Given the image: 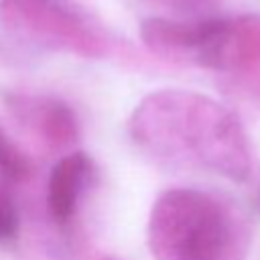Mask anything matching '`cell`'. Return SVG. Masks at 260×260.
<instances>
[{
	"instance_id": "277c9868",
	"label": "cell",
	"mask_w": 260,
	"mask_h": 260,
	"mask_svg": "<svg viewBox=\"0 0 260 260\" xmlns=\"http://www.w3.org/2000/svg\"><path fill=\"white\" fill-rule=\"evenodd\" d=\"M221 28L223 18H209L197 22L146 18L140 24V37L152 53L165 59L211 69Z\"/></svg>"
},
{
	"instance_id": "5b68a950",
	"label": "cell",
	"mask_w": 260,
	"mask_h": 260,
	"mask_svg": "<svg viewBox=\"0 0 260 260\" xmlns=\"http://www.w3.org/2000/svg\"><path fill=\"white\" fill-rule=\"evenodd\" d=\"M6 108L51 150H63L71 146L79 136L75 112L59 98L37 93H10L6 95Z\"/></svg>"
},
{
	"instance_id": "3957f363",
	"label": "cell",
	"mask_w": 260,
	"mask_h": 260,
	"mask_svg": "<svg viewBox=\"0 0 260 260\" xmlns=\"http://www.w3.org/2000/svg\"><path fill=\"white\" fill-rule=\"evenodd\" d=\"M0 24L39 47L102 59L110 39L73 0H0Z\"/></svg>"
},
{
	"instance_id": "6da1fadb",
	"label": "cell",
	"mask_w": 260,
	"mask_h": 260,
	"mask_svg": "<svg viewBox=\"0 0 260 260\" xmlns=\"http://www.w3.org/2000/svg\"><path fill=\"white\" fill-rule=\"evenodd\" d=\"M144 152L242 183L252 160L238 116L209 95L191 89H158L144 95L128 124Z\"/></svg>"
},
{
	"instance_id": "30bf717a",
	"label": "cell",
	"mask_w": 260,
	"mask_h": 260,
	"mask_svg": "<svg viewBox=\"0 0 260 260\" xmlns=\"http://www.w3.org/2000/svg\"><path fill=\"white\" fill-rule=\"evenodd\" d=\"M102 260H120V258H116V256H108V258H102Z\"/></svg>"
},
{
	"instance_id": "52a82bcc",
	"label": "cell",
	"mask_w": 260,
	"mask_h": 260,
	"mask_svg": "<svg viewBox=\"0 0 260 260\" xmlns=\"http://www.w3.org/2000/svg\"><path fill=\"white\" fill-rule=\"evenodd\" d=\"M91 177H93V162L81 150L67 152L53 165L47 181L45 201H47L49 217L57 225H67L73 219L79 201L91 183Z\"/></svg>"
},
{
	"instance_id": "8992f818",
	"label": "cell",
	"mask_w": 260,
	"mask_h": 260,
	"mask_svg": "<svg viewBox=\"0 0 260 260\" xmlns=\"http://www.w3.org/2000/svg\"><path fill=\"white\" fill-rule=\"evenodd\" d=\"M240 75V79L260 93V16L246 14L225 18L215 69Z\"/></svg>"
},
{
	"instance_id": "ba28073f",
	"label": "cell",
	"mask_w": 260,
	"mask_h": 260,
	"mask_svg": "<svg viewBox=\"0 0 260 260\" xmlns=\"http://www.w3.org/2000/svg\"><path fill=\"white\" fill-rule=\"evenodd\" d=\"M30 171H32L30 160L0 130V177H4L8 181H24V179H28Z\"/></svg>"
},
{
	"instance_id": "9c48e42d",
	"label": "cell",
	"mask_w": 260,
	"mask_h": 260,
	"mask_svg": "<svg viewBox=\"0 0 260 260\" xmlns=\"http://www.w3.org/2000/svg\"><path fill=\"white\" fill-rule=\"evenodd\" d=\"M20 228V215L10 193L0 187V244L16 238Z\"/></svg>"
},
{
	"instance_id": "8fae6325",
	"label": "cell",
	"mask_w": 260,
	"mask_h": 260,
	"mask_svg": "<svg viewBox=\"0 0 260 260\" xmlns=\"http://www.w3.org/2000/svg\"><path fill=\"white\" fill-rule=\"evenodd\" d=\"M181 2H187V0H181Z\"/></svg>"
},
{
	"instance_id": "7a4b0ae2",
	"label": "cell",
	"mask_w": 260,
	"mask_h": 260,
	"mask_svg": "<svg viewBox=\"0 0 260 260\" xmlns=\"http://www.w3.org/2000/svg\"><path fill=\"white\" fill-rule=\"evenodd\" d=\"M250 242V225L238 207L191 187L160 193L146 223L154 260H246Z\"/></svg>"
}]
</instances>
